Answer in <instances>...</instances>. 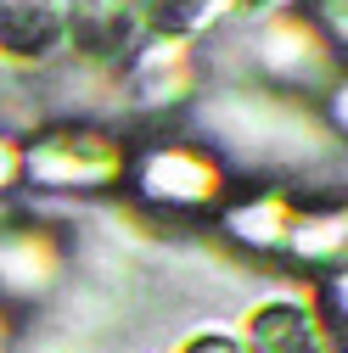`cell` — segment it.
I'll list each match as a JSON object with an SVG mask.
<instances>
[{"instance_id": "1", "label": "cell", "mask_w": 348, "mask_h": 353, "mask_svg": "<svg viewBox=\"0 0 348 353\" xmlns=\"http://www.w3.org/2000/svg\"><path fill=\"white\" fill-rule=\"evenodd\" d=\"M141 0H62V28L79 39L84 57H113L135 39Z\"/></svg>"}, {"instance_id": "2", "label": "cell", "mask_w": 348, "mask_h": 353, "mask_svg": "<svg viewBox=\"0 0 348 353\" xmlns=\"http://www.w3.org/2000/svg\"><path fill=\"white\" fill-rule=\"evenodd\" d=\"M62 39V0H0V51L6 57H46Z\"/></svg>"}, {"instance_id": "3", "label": "cell", "mask_w": 348, "mask_h": 353, "mask_svg": "<svg viewBox=\"0 0 348 353\" xmlns=\"http://www.w3.org/2000/svg\"><path fill=\"white\" fill-rule=\"evenodd\" d=\"M253 336H258V353H315V342H309V325H303V314H298V308H281V303L258 314Z\"/></svg>"}, {"instance_id": "4", "label": "cell", "mask_w": 348, "mask_h": 353, "mask_svg": "<svg viewBox=\"0 0 348 353\" xmlns=\"http://www.w3.org/2000/svg\"><path fill=\"white\" fill-rule=\"evenodd\" d=\"M208 6L213 0H141V17L152 28H163V34H186V28H197L208 17Z\"/></svg>"}, {"instance_id": "5", "label": "cell", "mask_w": 348, "mask_h": 353, "mask_svg": "<svg viewBox=\"0 0 348 353\" xmlns=\"http://www.w3.org/2000/svg\"><path fill=\"white\" fill-rule=\"evenodd\" d=\"M191 353H236V347H231V342H220V336H208V342H197Z\"/></svg>"}, {"instance_id": "6", "label": "cell", "mask_w": 348, "mask_h": 353, "mask_svg": "<svg viewBox=\"0 0 348 353\" xmlns=\"http://www.w3.org/2000/svg\"><path fill=\"white\" fill-rule=\"evenodd\" d=\"M12 163H17V157H12L6 146H0V180H6V174H12Z\"/></svg>"}]
</instances>
